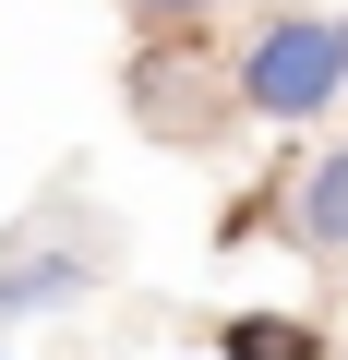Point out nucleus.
Listing matches in <instances>:
<instances>
[{
	"mask_svg": "<svg viewBox=\"0 0 348 360\" xmlns=\"http://www.w3.org/2000/svg\"><path fill=\"white\" fill-rule=\"evenodd\" d=\"M228 96H240L252 120H276V132L324 120V108L348 96V49H336V13H264V25L240 37V60H228Z\"/></svg>",
	"mask_w": 348,
	"mask_h": 360,
	"instance_id": "1",
	"label": "nucleus"
},
{
	"mask_svg": "<svg viewBox=\"0 0 348 360\" xmlns=\"http://www.w3.org/2000/svg\"><path fill=\"white\" fill-rule=\"evenodd\" d=\"M132 108L181 144V132H205V120H228L240 96H228V60L205 49V37H144L132 49Z\"/></svg>",
	"mask_w": 348,
	"mask_h": 360,
	"instance_id": "2",
	"label": "nucleus"
},
{
	"mask_svg": "<svg viewBox=\"0 0 348 360\" xmlns=\"http://www.w3.org/2000/svg\"><path fill=\"white\" fill-rule=\"evenodd\" d=\"M276 217L312 264H348V144H312L288 180H276Z\"/></svg>",
	"mask_w": 348,
	"mask_h": 360,
	"instance_id": "3",
	"label": "nucleus"
},
{
	"mask_svg": "<svg viewBox=\"0 0 348 360\" xmlns=\"http://www.w3.org/2000/svg\"><path fill=\"white\" fill-rule=\"evenodd\" d=\"M84 288V252H49L37 229H13V240H0V324H13V312H37V300H72Z\"/></svg>",
	"mask_w": 348,
	"mask_h": 360,
	"instance_id": "4",
	"label": "nucleus"
},
{
	"mask_svg": "<svg viewBox=\"0 0 348 360\" xmlns=\"http://www.w3.org/2000/svg\"><path fill=\"white\" fill-rule=\"evenodd\" d=\"M228 360H324V336L276 324V312H228Z\"/></svg>",
	"mask_w": 348,
	"mask_h": 360,
	"instance_id": "5",
	"label": "nucleus"
},
{
	"mask_svg": "<svg viewBox=\"0 0 348 360\" xmlns=\"http://www.w3.org/2000/svg\"><path fill=\"white\" fill-rule=\"evenodd\" d=\"M120 13H132V37H205L217 0H120Z\"/></svg>",
	"mask_w": 348,
	"mask_h": 360,
	"instance_id": "6",
	"label": "nucleus"
},
{
	"mask_svg": "<svg viewBox=\"0 0 348 360\" xmlns=\"http://www.w3.org/2000/svg\"><path fill=\"white\" fill-rule=\"evenodd\" d=\"M336 49H348V13H336Z\"/></svg>",
	"mask_w": 348,
	"mask_h": 360,
	"instance_id": "7",
	"label": "nucleus"
}]
</instances>
